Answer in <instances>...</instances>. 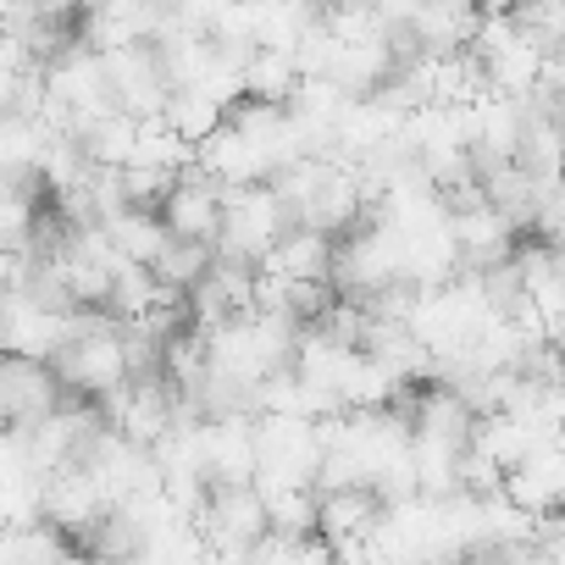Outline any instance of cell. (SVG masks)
<instances>
[{"mask_svg":"<svg viewBox=\"0 0 565 565\" xmlns=\"http://www.w3.org/2000/svg\"><path fill=\"white\" fill-rule=\"evenodd\" d=\"M56 372L67 383V394L106 405L117 388H128L134 366H128V344H122V322L106 311H78L73 317V339L56 355Z\"/></svg>","mask_w":565,"mask_h":565,"instance_id":"cell-1","label":"cell"},{"mask_svg":"<svg viewBox=\"0 0 565 565\" xmlns=\"http://www.w3.org/2000/svg\"><path fill=\"white\" fill-rule=\"evenodd\" d=\"M289 227H295V211H289V200H282L271 183L227 189V216H222V238H216V249L233 255V260L260 266V260L282 244V233H289Z\"/></svg>","mask_w":565,"mask_h":565,"instance_id":"cell-2","label":"cell"},{"mask_svg":"<svg viewBox=\"0 0 565 565\" xmlns=\"http://www.w3.org/2000/svg\"><path fill=\"white\" fill-rule=\"evenodd\" d=\"M62 405H67V383L56 361L7 355V366H0V416H7V427H40Z\"/></svg>","mask_w":565,"mask_h":565,"instance_id":"cell-3","label":"cell"},{"mask_svg":"<svg viewBox=\"0 0 565 565\" xmlns=\"http://www.w3.org/2000/svg\"><path fill=\"white\" fill-rule=\"evenodd\" d=\"M194 526L205 532L211 548H244L249 554L255 543L271 537V504H266V493L255 482H244V488H211V504L200 510Z\"/></svg>","mask_w":565,"mask_h":565,"instance_id":"cell-4","label":"cell"},{"mask_svg":"<svg viewBox=\"0 0 565 565\" xmlns=\"http://www.w3.org/2000/svg\"><path fill=\"white\" fill-rule=\"evenodd\" d=\"M222 216H227V183H216L200 161L189 172H178L167 205H161V222L172 238H205L216 244L222 238Z\"/></svg>","mask_w":565,"mask_h":565,"instance_id":"cell-5","label":"cell"},{"mask_svg":"<svg viewBox=\"0 0 565 565\" xmlns=\"http://www.w3.org/2000/svg\"><path fill=\"white\" fill-rule=\"evenodd\" d=\"M449 233H455V244H460L466 271L504 266V260H515V255H521V244H526V233H521V227L493 205V200L466 205V211H449Z\"/></svg>","mask_w":565,"mask_h":565,"instance_id":"cell-6","label":"cell"},{"mask_svg":"<svg viewBox=\"0 0 565 565\" xmlns=\"http://www.w3.org/2000/svg\"><path fill=\"white\" fill-rule=\"evenodd\" d=\"M106 510H111V499L89 466H62L56 477H45V521H56L67 537L89 543L95 526L106 521Z\"/></svg>","mask_w":565,"mask_h":565,"instance_id":"cell-7","label":"cell"},{"mask_svg":"<svg viewBox=\"0 0 565 565\" xmlns=\"http://www.w3.org/2000/svg\"><path fill=\"white\" fill-rule=\"evenodd\" d=\"M106 73H111V95L122 111L134 117H161L167 100H172V78L156 56V45H128V51H111L106 56Z\"/></svg>","mask_w":565,"mask_h":565,"instance_id":"cell-8","label":"cell"},{"mask_svg":"<svg viewBox=\"0 0 565 565\" xmlns=\"http://www.w3.org/2000/svg\"><path fill=\"white\" fill-rule=\"evenodd\" d=\"M78 317V311H73ZM73 317L62 311H45L34 306L29 295H7V317H0V328H7V355H34V361H56L73 339Z\"/></svg>","mask_w":565,"mask_h":565,"instance_id":"cell-9","label":"cell"},{"mask_svg":"<svg viewBox=\"0 0 565 565\" xmlns=\"http://www.w3.org/2000/svg\"><path fill=\"white\" fill-rule=\"evenodd\" d=\"M383 515H388V499L377 493V488H333V493H322V537L328 543H339V548H350V543H372L377 537V526H383Z\"/></svg>","mask_w":565,"mask_h":565,"instance_id":"cell-10","label":"cell"},{"mask_svg":"<svg viewBox=\"0 0 565 565\" xmlns=\"http://www.w3.org/2000/svg\"><path fill=\"white\" fill-rule=\"evenodd\" d=\"M200 167L216 178V183H227V189H249V183H271V161L233 128V122H222L205 145H200Z\"/></svg>","mask_w":565,"mask_h":565,"instance_id":"cell-11","label":"cell"},{"mask_svg":"<svg viewBox=\"0 0 565 565\" xmlns=\"http://www.w3.org/2000/svg\"><path fill=\"white\" fill-rule=\"evenodd\" d=\"M139 134H145V117H134V111H106V117H95V122H84L73 139L89 150V161L100 167V172H128L134 167V156H139Z\"/></svg>","mask_w":565,"mask_h":565,"instance_id":"cell-12","label":"cell"},{"mask_svg":"<svg viewBox=\"0 0 565 565\" xmlns=\"http://www.w3.org/2000/svg\"><path fill=\"white\" fill-rule=\"evenodd\" d=\"M260 266L277 271V277H333L339 238L333 233H317V227H289V233H282V244Z\"/></svg>","mask_w":565,"mask_h":565,"instance_id":"cell-13","label":"cell"},{"mask_svg":"<svg viewBox=\"0 0 565 565\" xmlns=\"http://www.w3.org/2000/svg\"><path fill=\"white\" fill-rule=\"evenodd\" d=\"M300 67H295V56L289 51H255L249 62H244V100H266V106H289L295 95H300Z\"/></svg>","mask_w":565,"mask_h":565,"instance_id":"cell-14","label":"cell"},{"mask_svg":"<svg viewBox=\"0 0 565 565\" xmlns=\"http://www.w3.org/2000/svg\"><path fill=\"white\" fill-rule=\"evenodd\" d=\"M106 233H111V244H117V255L122 260H139V266H156L161 260V249H167V222H161V211H117L111 222H106Z\"/></svg>","mask_w":565,"mask_h":565,"instance_id":"cell-15","label":"cell"},{"mask_svg":"<svg viewBox=\"0 0 565 565\" xmlns=\"http://www.w3.org/2000/svg\"><path fill=\"white\" fill-rule=\"evenodd\" d=\"M78 554V537H67L56 521L7 526V565H67Z\"/></svg>","mask_w":565,"mask_h":565,"instance_id":"cell-16","label":"cell"},{"mask_svg":"<svg viewBox=\"0 0 565 565\" xmlns=\"http://www.w3.org/2000/svg\"><path fill=\"white\" fill-rule=\"evenodd\" d=\"M211 266H216V244H205V238H167V249L156 260V277L167 282V289H178V295H194L200 282L211 277Z\"/></svg>","mask_w":565,"mask_h":565,"instance_id":"cell-17","label":"cell"},{"mask_svg":"<svg viewBox=\"0 0 565 565\" xmlns=\"http://www.w3.org/2000/svg\"><path fill=\"white\" fill-rule=\"evenodd\" d=\"M161 117H167V122H172V128L200 150V145H205V139L233 117V111H227V106H216V100H211V95H200V89H172V100H167V111H161Z\"/></svg>","mask_w":565,"mask_h":565,"instance_id":"cell-18","label":"cell"},{"mask_svg":"<svg viewBox=\"0 0 565 565\" xmlns=\"http://www.w3.org/2000/svg\"><path fill=\"white\" fill-rule=\"evenodd\" d=\"M515 29L526 34V40H537L548 56H559L565 51V0H515Z\"/></svg>","mask_w":565,"mask_h":565,"instance_id":"cell-19","label":"cell"},{"mask_svg":"<svg viewBox=\"0 0 565 565\" xmlns=\"http://www.w3.org/2000/svg\"><path fill=\"white\" fill-rule=\"evenodd\" d=\"M172 183H178V172H161V167H128L122 172V194H128L134 211H161Z\"/></svg>","mask_w":565,"mask_h":565,"instance_id":"cell-20","label":"cell"},{"mask_svg":"<svg viewBox=\"0 0 565 565\" xmlns=\"http://www.w3.org/2000/svg\"><path fill=\"white\" fill-rule=\"evenodd\" d=\"M449 565H477V559H449Z\"/></svg>","mask_w":565,"mask_h":565,"instance_id":"cell-21","label":"cell"}]
</instances>
